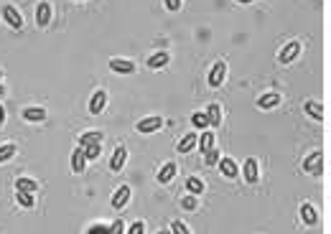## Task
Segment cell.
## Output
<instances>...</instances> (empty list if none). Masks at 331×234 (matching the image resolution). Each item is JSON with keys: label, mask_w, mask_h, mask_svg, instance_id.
<instances>
[{"label": "cell", "mask_w": 331, "mask_h": 234, "mask_svg": "<svg viewBox=\"0 0 331 234\" xmlns=\"http://www.w3.org/2000/svg\"><path fill=\"white\" fill-rule=\"evenodd\" d=\"M303 171L311 173V176H321L323 173V153L321 150H316V153L308 155L306 163H303Z\"/></svg>", "instance_id": "6da1fadb"}, {"label": "cell", "mask_w": 331, "mask_h": 234, "mask_svg": "<svg viewBox=\"0 0 331 234\" xmlns=\"http://www.w3.org/2000/svg\"><path fill=\"white\" fill-rule=\"evenodd\" d=\"M3 18H6V23L11 26V28H16V31H21L23 28V16H21V11L16 8V6H3Z\"/></svg>", "instance_id": "7a4b0ae2"}, {"label": "cell", "mask_w": 331, "mask_h": 234, "mask_svg": "<svg viewBox=\"0 0 331 234\" xmlns=\"http://www.w3.org/2000/svg\"><path fill=\"white\" fill-rule=\"evenodd\" d=\"M125 163H128V148L125 145H117L115 153H112V158H110V171L120 173L122 168H125Z\"/></svg>", "instance_id": "3957f363"}, {"label": "cell", "mask_w": 331, "mask_h": 234, "mask_svg": "<svg viewBox=\"0 0 331 234\" xmlns=\"http://www.w3.org/2000/svg\"><path fill=\"white\" fill-rule=\"evenodd\" d=\"M135 128H138V133H143V135H150V133H155V130H160V128H163V117H155V114H150V117H143V120H140Z\"/></svg>", "instance_id": "277c9868"}, {"label": "cell", "mask_w": 331, "mask_h": 234, "mask_svg": "<svg viewBox=\"0 0 331 234\" xmlns=\"http://www.w3.org/2000/svg\"><path fill=\"white\" fill-rule=\"evenodd\" d=\"M224 76H227V64L224 61H217L214 66H212V71H209V87L212 89H217V87H222V82H224Z\"/></svg>", "instance_id": "5b68a950"}, {"label": "cell", "mask_w": 331, "mask_h": 234, "mask_svg": "<svg viewBox=\"0 0 331 234\" xmlns=\"http://www.w3.org/2000/svg\"><path fill=\"white\" fill-rule=\"evenodd\" d=\"M298 54H301V44H298V41H291V44H285V46L280 49L278 59H280V64H291V61L298 59Z\"/></svg>", "instance_id": "8992f818"}, {"label": "cell", "mask_w": 331, "mask_h": 234, "mask_svg": "<svg viewBox=\"0 0 331 234\" xmlns=\"http://www.w3.org/2000/svg\"><path fill=\"white\" fill-rule=\"evenodd\" d=\"M242 176L247 183H255L260 178V166H258V158H247L244 166H242Z\"/></svg>", "instance_id": "52a82bcc"}, {"label": "cell", "mask_w": 331, "mask_h": 234, "mask_svg": "<svg viewBox=\"0 0 331 234\" xmlns=\"http://www.w3.org/2000/svg\"><path fill=\"white\" fill-rule=\"evenodd\" d=\"M130 186H120L115 193H112V206L115 209H125L128 206V201H130Z\"/></svg>", "instance_id": "ba28073f"}, {"label": "cell", "mask_w": 331, "mask_h": 234, "mask_svg": "<svg viewBox=\"0 0 331 234\" xmlns=\"http://www.w3.org/2000/svg\"><path fill=\"white\" fill-rule=\"evenodd\" d=\"M36 23H38V28H46L51 23V6L49 3H38V8H36Z\"/></svg>", "instance_id": "9c48e42d"}, {"label": "cell", "mask_w": 331, "mask_h": 234, "mask_svg": "<svg viewBox=\"0 0 331 234\" xmlns=\"http://www.w3.org/2000/svg\"><path fill=\"white\" fill-rule=\"evenodd\" d=\"M105 104H107V92H105V89H97V92L92 94V99H90V112H92V114H100V112L105 109Z\"/></svg>", "instance_id": "30bf717a"}, {"label": "cell", "mask_w": 331, "mask_h": 234, "mask_svg": "<svg viewBox=\"0 0 331 234\" xmlns=\"http://www.w3.org/2000/svg\"><path fill=\"white\" fill-rule=\"evenodd\" d=\"M110 69L115 74H133L135 71V64L128 61V59H110Z\"/></svg>", "instance_id": "8fae6325"}, {"label": "cell", "mask_w": 331, "mask_h": 234, "mask_svg": "<svg viewBox=\"0 0 331 234\" xmlns=\"http://www.w3.org/2000/svg\"><path fill=\"white\" fill-rule=\"evenodd\" d=\"M217 166L222 168V176H224V178H237V176H239V166H237L232 158H219Z\"/></svg>", "instance_id": "7c38bea8"}, {"label": "cell", "mask_w": 331, "mask_h": 234, "mask_svg": "<svg viewBox=\"0 0 331 234\" xmlns=\"http://www.w3.org/2000/svg\"><path fill=\"white\" fill-rule=\"evenodd\" d=\"M303 109H306L308 117H313V120H323V117H326V107L318 104L316 99H308V102L303 104Z\"/></svg>", "instance_id": "4fadbf2b"}, {"label": "cell", "mask_w": 331, "mask_h": 234, "mask_svg": "<svg viewBox=\"0 0 331 234\" xmlns=\"http://www.w3.org/2000/svg\"><path fill=\"white\" fill-rule=\"evenodd\" d=\"M85 168H87L85 150H81V148H76V150L71 153V171H74V173H85Z\"/></svg>", "instance_id": "5bb4252c"}, {"label": "cell", "mask_w": 331, "mask_h": 234, "mask_svg": "<svg viewBox=\"0 0 331 234\" xmlns=\"http://www.w3.org/2000/svg\"><path fill=\"white\" fill-rule=\"evenodd\" d=\"M169 61H171V56L166 54V51H155L153 56H148V61H145V64H148V69H153V71H155V69H163Z\"/></svg>", "instance_id": "9a60e30c"}, {"label": "cell", "mask_w": 331, "mask_h": 234, "mask_svg": "<svg viewBox=\"0 0 331 234\" xmlns=\"http://www.w3.org/2000/svg\"><path fill=\"white\" fill-rule=\"evenodd\" d=\"M196 138H199L196 133H186V135H184V138L179 140L176 150H179V153H184V155H186V153H191V150L196 148Z\"/></svg>", "instance_id": "2e32d148"}, {"label": "cell", "mask_w": 331, "mask_h": 234, "mask_svg": "<svg viewBox=\"0 0 331 234\" xmlns=\"http://www.w3.org/2000/svg\"><path fill=\"white\" fill-rule=\"evenodd\" d=\"M280 104V94L278 92H268V94H263L260 99H258V107L260 109H273V107H278Z\"/></svg>", "instance_id": "e0dca14e"}, {"label": "cell", "mask_w": 331, "mask_h": 234, "mask_svg": "<svg viewBox=\"0 0 331 234\" xmlns=\"http://www.w3.org/2000/svg\"><path fill=\"white\" fill-rule=\"evenodd\" d=\"M23 120H28V123H44L46 120V112L41 109V107H26L23 109Z\"/></svg>", "instance_id": "ac0fdd59"}, {"label": "cell", "mask_w": 331, "mask_h": 234, "mask_svg": "<svg viewBox=\"0 0 331 234\" xmlns=\"http://www.w3.org/2000/svg\"><path fill=\"white\" fill-rule=\"evenodd\" d=\"M206 120H209V125H212V128L222 125V107H219L217 102H212V104H209V109H206Z\"/></svg>", "instance_id": "d6986e66"}, {"label": "cell", "mask_w": 331, "mask_h": 234, "mask_svg": "<svg viewBox=\"0 0 331 234\" xmlns=\"http://www.w3.org/2000/svg\"><path fill=\"white\" fill-rule=\"evenodd\" d=\"M102 133H97V130H90V133H85L79 138V148H87V145H97V143H102Z\"/></svg>", "instance_id": "ffe728a7"}, {"label": "cell", "mask_w": 331, "mask_h": 234, "mask_svg": "<svg viewBox=\"0 0 331 234\" xmlns=\"http://www.w3.org/2000/svg\"><path fill=\"white\" fill-rule=\"evenodd\" d=\"M301 219H303L308 226H313V224L318 221V211H316L311 204H303V206H301Z\"/></svg>", "instance_id": "44dd1931"}, {"label": "cell", "mask_w": 331, "mask_h": 234, "mask_svg": "<svg viewBox=\"0 0 331 234\" xmlns=\"http://www.w3.org/2000/svg\"><path fill=\"white\" fill-rule=\"evenodd\" d=\"M176 176V163H166L158 171V183H171V178Z\"/></svg>", "instance_id": "7402d4cb"}, {"label": "cell", "mask_w": 331, "mask_h": 234, "mask_svg": "<svg viewBox=\"0 0 331 234\" xmlns=\"http://www.w3.org/2000/svg\"><path fill=\"white\" fill-rule=\"evenodd\" d=\"M196 145H199V150L201 153H206V150H212L214 148V133H201V138H196Z\"/></svg>", "instance_id": "603a6c76"}, {"label": "cell", "mask_w": 331, "mask_h": 234, "mask_svg": "<svg viewBox=\"0 0 331 234\" xmlns=\"http://www.w3.org/2000/svg\"><path fill=\"white\" fill-rule=\"evenodd\" d=\"M18 153V148L13 145V143H8V145H0V163H8L13 155Z\"/></svg>", "instance_id": "cb8c5ba5"}, {"label": "cell", "mask_w": 331, "mask_h": 234, "mask_svg": "<svg viewBox=\"0 0 331 234\" xmlns=\"http://www.w3.org/2000/svg\"><path fill=\"white\" fill-rule=\"evenodd\" d=\"M186 191L191 193V196H196V193H204V181H199V178H186Z\"/></svg>", "instance_id": "d4e9b609"}, {"label": "cell", "mask_w": 331, "mask_h": 234, "mask_svg": "<svg viewBox=\"0 0 331 234\" xmlns=\"http://www.w3.org/2000/svg\"><path fill=\"white\" fill-rule=\"evenodd\" d=\"M36 188H38V183L31 181V178H18V181H16V191H28V193H33Z\"/></svg>", "instance_id": "484cf974"}, {"label": "cell", "mask_w": 331, "mask_h": 234, "mask_svg": "<svg viewBox=\"0 0 331 234\" xmlns=\"http://www.w3.org/2000/svg\"><path fill=\"white\" fill-rule=\"evenodd\" d=\"M191 125H194L196 130H199V128H201V130H204V128H209V120H206V112H194V114H191Z\"/></svg>", "instance_id": "4316f807"}, {"label": "cell", "mask_w": 331, "mask_h": 234, "mask_svg": "<svg viewBox=\"0 0 331 234\" xmlns=\"http://www.w3.org/2000/svg\"><path fill=\"white\" fill-rule=\"evenodd\" d=\"M81 150H85V158H87V161H95V158H100V153H102V143L87 145V148H81Z\"/></svg>", "instance_id": "83f0119b"}, {"label": "cell", "mask_w": 331, "mask_h": 234, "mask_svg": "<svg viewBox=\"0 0 331 234\" xmlns=\"http://www.w3.org/2000/svg\"><path fill=\"white\" fill-rule=\"evenodd\" d=\"M204 155H206V158H204V163H206V166H217V163H219V158H222V155H219V150H217V148L206 150Z\"/></svg>", "instance_id": "f1b7e54d"}, {"label": "cell", "mask_w": 331, "mask_h": 234, "mask_svg": "<svg viewBox=\"0 0 331 234\" xmlns=\"http://www.w3.org/2000/svg\"><path fill=\"white\" fill-rule=\"evenodd\" d=\"M16 196H18V204H21V206H26V209L33 206V193H28V191H18Z\"/></svg>", "instance_id": "f546056e"}, {"label": "cell", "mask_w": 331, "mask_h": 234, "mask_svg": "<svg viewBox=\"0 0 331 234\" xmlns=\"http://www.w3.org/2000/svg\"><path fill=\"white\" fill-rule=\"evenodd\" d=\"M171 234H191V231H189V226L181 219H174L171 221Z\"/></svg>", "instance_id": "4dcf8cb0"}, {"label": "cell", "mask_w": 331, "mask_h": 234, "mask_svg": "<svg viewBox=\"0 0 331 234\" xmlns=\"http://www.w3.org/2000/svg\"><path fill=\"white\" fill-rule=\"evenodd\" d=\"M122 231H125V224H122V219H115L110 226V234H122Z\"/></svg>", "instance_id": "1f68e13d"}, {"label": "cell", "mask_w": 331, "mask_h": 234, "mask_svg": "<svg viewBox=\"0 0 331 234\" xmlns=\"http://www.w3.org/2000/svg\"><path fill=\"white\" fill-rule=\"evenodd\" d=\"M163 3H166V8H169L171 13H176V11H181V3H184V0H163Z\"/></svg>", "instance_id": "d6a6232c"}, {"label": "cell", "mask_w": 331, "mask_h": 234, "mask_svg": "<svg viewBox=\"0 0 331 234\" xmlns=\"http://www.w3.org/2000/svg\"><path fill=\"white\" fill-rule=\"evenodd\" d=\"M181 204H184V209H189V211H194V209L199 206V204H196V196H191V193H189V196H186Z\"/></svg>", "instance_id": "836d02e7"}, {"label": "cell", "mask_w": 331, "mask_h": 234, "mask_svg": "<svg viewBox=\"0 0 331 234\" xmlns=\"http://www.w3.org/2000/svg\"><path fill=\"white\" fill-rule=\"evenodd\" d=\"M128 234H145V224L143 221H133V226L128 229Z\"/></svg>", "instance_id": "e575fe53"}, {"label": "cell", "mask_w": 331, "mask_h": 234, "mask_svg": "<svg viewBox=\"0 0 331 234\" xmlns=\"http://www.w3.org/2000/svg\"><path fill=\"white\" fill-rule=\"evenodd\" d=\"M87 234H110V226H105V224H95Z\"/></svg>", "instance_id": "d590c367"}, {"label": "cell", "mask_w": 331, "mask_h": 234, "mask_svg": "<svg viewBox=\"0 0 331 234\" xmlns=\"http://www.w3.org/2000/svg\"><path fill=\"white\" fill-rule=\"evenodd\" d=\"M3 125H6V107L0 104V128H3Z\"/></svg>", "instance_id": "8d00e7d4"}, {"label": "cell", "mask_w": 331, "mask_h": 234, "mask_svg": "<svg viewBox=\"0 0 331 234\" xmlns=\"http://www.w3.org/2000/svg\"><path fill=\"white\" fill-rule=\"evenodd\" d=\"M3 94H6V87H3V84H0V99H3Z\"/></svg>", "instance_id": "74e56055"}, {"label": "cell", "mask_w": 331, "mask_h": 234, "mask_svg": "<svg viewBox=\"0 0 331 234\" xmlns=\"http://www.w3.org/2000/svg\"><path fill=\"white\" fill-rule=\"evenodd\" d=\"M158 234H171V229H160Z\"/></svg>", "instance_id": "f35d334b"}, {"label": "cell", "mask_w": 331, "mask_h": 234, "mask_svg": "<svg viewBox=\"0 0 331 234\" xmlns=\"http://www.w3.org/2000/svg\"><path fill=\"white\" fill-rule=\"evenodd\" d=\"M237 3H253V0H237Z\"/></svg>", "instance_id": "ab89813d"}, {"label": "cell", "mask_w": 331, "mask_h": 234, "mask_svg": "<svg viewBox=\"0 0 331 234\" xmlns=\"http://www.w3.org/2000/svg\"><path fill=\"white\" fill-rule=\"evenodd\" d=\"M0 79H3V71H0Z\"/></svg>", "instance_id": "60d3db41"}]
</instances>
